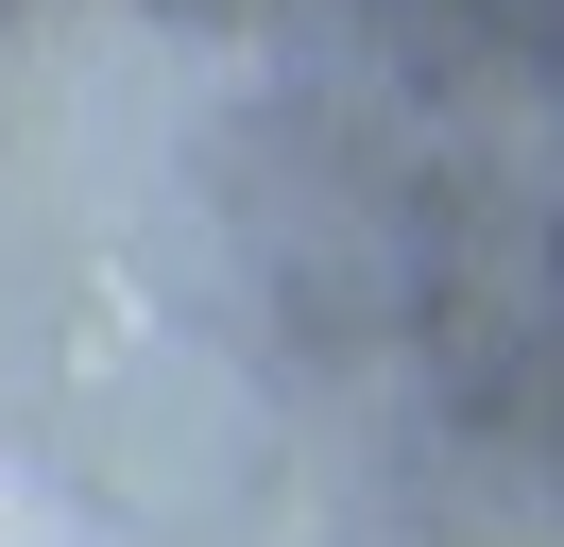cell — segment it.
Instances as JSON below:
<instances>
[{"label":"cell","mask_w":564,"mask_h":547,"mask_svg":"<svg viewBox=\"0 0 564 547\" xmlns=\"http://www.w3.org/2000/svg\"><path fill=\"white\" fill-rule=\"evenodd\" d=\"M52 513H69V496H35V479H0V530H52Z\"/></svg>","instance_id":"obj_1"}]
</instances>
